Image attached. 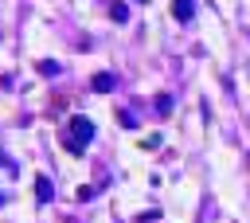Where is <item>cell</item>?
I'll return each instance as SVG.
<instances>
[{
    "label": "cell",
    "instance_id": "4",
    "mask_svg": "<svg viewBox=\"0 0 250 223\" xmlns=\"http://www.w3.org/2000/svg\"><path fill=\"white\" fill-rule=\"evenodd\" d=\"M51 196H55V188H51V180H47V176H35V200H39V203H47Z\"/></svg>",
    "mask_w": 250,
    "mask_h": 223
},
{
    "label": "cell",
    "instance_id": "6",
    "mask_svg": "<svg viewBox=\"0 0 250 223\" xmlns=\"http://www.w3.org/2000/svg\"><path fill=\"white\" fill-rule=\"evenodd\" d=\"M39 74H59V63H51V59H43V63H39Z\"/></svg>",
    "mask_w": 250,
    "mask_h": 223
},
{
    "label": "cell",
    "instance_id": "3",
    "mask_svg": "<svg viewBox=\"0 0 250 223\" xmlns=\"http://www.w3.org/2000/svg\"><path fill=\"white\" fill-rule=\"evenodd\" d=\"M113 82H117V78H113L109 70H102V74H94V78H90V86H94L98 94H109V90H113Z\"/></svg>",
    "mask_w": 250,
    "mask_h": 223
},
{
    "label": "cell",
    "instance_id": "1",
    "mask_svg": "<svg viewBox=\"0 0 250 223\" xmlns=\"http://www.w3.org/2000/svg\"><path fill=\"white\" fill-rule=\"evenodd\" d=\"M90 141H94V121H90V117H82V113H74V117L66 121V129H62V145L78 156Z\"/></svg>",
    "mask_w": 250,
    "mask_h": 223
},
{
    "label": "cell",
    "instance_id": "5",
    "mask_svg": "<svg viewBox=\"0 0 250 223\" xmlns=\"http://www.w3.org/2000/svg\"><path fill=\"white\" fill-rule=\"evenodd\" d=\"M109 16H113L117 23H125V20H129V8H125V4H109Z\"/></svg>",
    "mask_w": 250,
    "mask_h": 223
},
{
    "label": "cell",
    "instance_id": "7",
    "mask_svg": "<svg viewBox=\"0 0 250 223\" xmlns=\"http://www.w3.org/2000/svg\"><path fill=\"white\" fill-rule=\"evenodd\" d=\"M117 121H121V125H129V129H133V125H137V117H133V113H129V110H121V113H117Z\"/></svg>",
    "mask_w": 250,
    "mask_h": 223
},
{
    "label": "cell",
    "instance_id": "2",
    "mask_svg": "<svg viewBox=\"0 0 250 223\" xmlns=\"http://www.w3.org/2000/svg\"><path fill=\"white\" fill-rule=\"evenodd\" d=\"M191 12H195V0H172V16H176L180 23H188Z\"/></svg>",
    "mask_w": 250,
    "mask_h": 223
}]
</instances>
